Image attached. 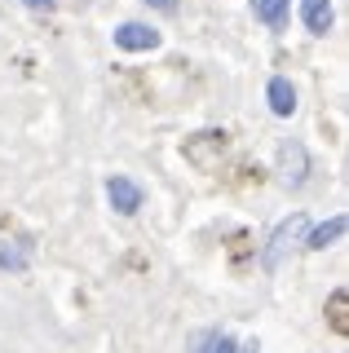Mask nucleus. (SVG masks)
<instances>
[{
  "mask_svg": "<svg viewBox=\"0 0 349 353\" xmlns=\"http://www.w3.org/2000/svg\"><path fill=\"white\" fill-rule=\"evenodd\" d=\"M23 5H27V9H36V14H49L53 0H23Z\"/></svg>",
  "mask_w": 349,
  "mask_h": 353,
  "instance_id": "14",
  "label": "nucleus"
},
{
  "mask_svg": "<svg viewBox=\"0 0 349 353\" xmlns=\"http://www.w3.org/2000/svg\"><path fill=\"white\" fill-rule=\"evenodd\" d=\"M106 199H111V208L119 216H133L141 208V185L128 181V176H106Z\"/></svg>",
  "mask_w": 349,
  "mask_h": 353,
  "instance_id": "5",
  "label": "nucleus"
},
{
  "mask_svg": "<svg viewBox=\"0 0 349 353\" xmlns=\"http://www.w3.org/2000/svg\"><path fill=\"white\" fill-rule=\"evenodd\" d=\"M305 234H310V216L305 212H292V216H283L279 225H275V234L266 239V252H261V265H266L270 274L283 265V256H288L292 248H305Z\"/></svg>",
  "mask_w": 349,
  "mask_h": 353,
  "instance_id": "1",
  "label": "nucleus"
},
{
  "mask_svg": "<svg viewBox=\"0 0 349 353\" xmlns=\"http://www.w3.org/2000/svg\"><path fill=\"white\" fill-rule=\"evenodd\" d=\"M332 0H301V22L310 36H327L332 31Z\"/></svg>",
  "mask_w": 349,
  "mask_h": 353,
  "instance_id": "9",
  "label": "nucleus"
},
{
  "mask_svg": "<svg viewBox=\"0 0 349 353\" xmlns=\"http://www.w3.org/2000/svg\"><path fill=\"white\" fill-rule=\"evenodd\" d=\"M226 146H230V132L226 128H203V132H195V137H186V159L195 163V168H203V172H212V168H221V154Z\"/></svg>",
  "mask_w": 349,
  "mask_h": 353,
  "instance_id": "2",
  "label": "nucleus"
},
{
  "mask_svg": "<svg viewBox=\"0 0 349 353\" xmlns=\"http://www.w3.org/2000/svg\"><path fill=\"white\" fill-rule=\"evenodd\" d=\"M323 314H327V327H332L336 336H349V292H345V287H336V292L327 296Z\"/></svg>",
  "mask_w": 349,
  "mask_h": 353,
  "instance_id": "10",
  "label": "nucleus"
},
{
  "mask_svg": "<svg viewBox=\"0 0 349 353\" xmlns=\"http://www.w3.org/2000/svg\"><path fill=\"white\" fill-rule=\"evenodd\" d=\"M288 9H292V0H252L257 22H266L270 31H283V27H288Z\"/></svg>",
  "mask_w": 349,
  "mask_h": 353,
  "instance_id": "11",
  "label": "nucleus"
},
{
  "mask_svg": "<svg viewBox=\"0 0 349 353\" xmlns=\"http://www.w3.org/2000/svg\"><path fill=\"white\" fill-rule=\"evenodd\" d=\"M27 265H31V248H27V243H0V270L23 274Z\"/></svg>",
  "mask_w": 349,
  "mask_h": 353,
  "instance_id": "12",
  "label": "nucleus"
},
{
  "mask_svg": "<svg viewBox=\"0 0 349 353\" xmlns=\"http://www.w3.org/2000/svg\"><path fill=\"white\" fill-rule=\"evenodd\" d=\"M150 9H159V14H172V9H177V0H146Z\"/></svg>",
  "mask_w": 349,
  "mask_h": 353,
  "instance_id": "13",
  "label": "nucleus"
},
{
  "mask_svg": "<svg viewBox=\"0 0 349 353\" xmlns=\"http://www.w3.org/2000/svg\"><path fill=\"white\" fill-rule=\"evenodd\" d=\"M345 230H349L345 212H336L332 221H323L319 230H310V234H305V248H310V252H327L332 243H341V239H345Z\"/></svg>",
  "mask_w": 349,
  "mask_h": 353,
  "instance_id": "8",
  "label": "nucleus"
},
{
  "mask_svg": "<svg viewBox=\"0 0 349 353\" xmlns=\"http://www.w3.org/2000/svg\"><path fill=\"white\" fill-rule=\"evenodd\" d=\"M159 44H163V36L150 22H119L115 27V49H124V53H150Z\"/></svg>",
  "mask_w": 349,
  "mask_h": 353,
  "instance_id": "4",
  "label": "nucleus"
},
{
  "mask_svg": "<svg viewBox=\"0 0 349 353\" xmlns=\"http://www.w3.org/2000/svg\"><path fill=\"white\" fill-rule=\"evenodd\" d=\"M190 353H239V340L221 327H203L190 336Z\"/></svg>",
  "mask_w": 349,
  "mask_h": 353,
  "instance_id": "7",
  "label": "nucleus"
},
{
  "mask_svg": "<svg viewBox=\"0 0 349 353\" xmlns=\"http://www.w3.org/2000/svg\"><path fill=\"white\" fill-rule=\"evenodd\" d=\"M266 102H270V110H275L279 119H292V115H297V88H292L288 75H275V80L266 84Z\"/></svg>",
  "mask_w": 349,
  "mask_h": 353,
  "instance_id": "6",
  "label": "nucleus"
},
{
  "mask_svg": "<svg viewBox=\"0 0 349 353\" xmlns=\"http://www.w3.org/2000/svg\"><path fill=\"white\" fill-rule=\"evenodd\" d=\"M279 181L288 185V190H301L305 176H310V150L301 146V141H283L279 146V163H275Z\"/></svg>",
  "mask_w": 349,
  "mask_h": 353,
  "instance_id": "3",
  "label": "nucleus"
}]
</instances>
